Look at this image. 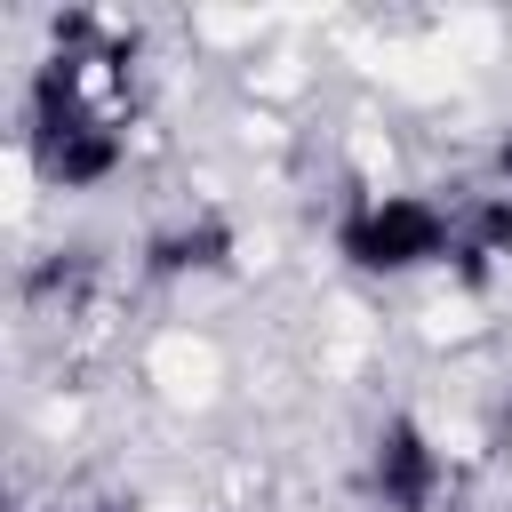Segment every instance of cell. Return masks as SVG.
I'll return each mask as SVG.
<instances>
[{
	"label": "cell",
	"mask_w": 512,
	"mask_h": 512,
	"mask_svg": "<svg viewBox=\"0 0 512 512\" xmlns=\"http://www.w3.org/2000/svg\"><path fill=\"white\" fill-rule=\"evenodd\" d=\"M336 256L368 280H408L456 256V208L424 192H368L336 216Z\"/></svg>",
	"instance_id": "cell-2"
},
{
	"label": "cell",
	"mask_w": 512,
	"mask_h": 512,
	"mask_svg": "<svg viewBox=\"0 0 512 512\" xmlns=\"http://www.w3.org/2000/svg\"><path fill=\"white\" fill-rule=\"evenodd\" d=\"M448 488V456L432 448V432L416 416H384L368 440V496L384 512H432Z\"/></svg>",
	"instance_id": "cell-3"
},
{
	"label": "cell",
	"mask_w": 512,
	"mask_h": 512,
	"mask_svg": "<svg viewBox=\"0 0 512 512\" xmlns=\"http://www.w3.org/2000/svg\"><path fill=\"white\" fill-rule=\"evenodd\" d=\"M496 168H504V192H512V144H504V160H496Z\"/></svg>",
	"instance_id": "cell-5"
},
{
	"label": "cell",
	"mask_w": 512,
	"mask_h": 512,
	"mask_svg": "<svg viewBox=\"0 0 512 512\" xmlns=\"http://www.w3.org/2000/svg\"><path fill=\"white\" fill-rule=\"evenodd\" d=\"M24 152H32V168H40L48 184H64V192H88V184H104V176L128 160L120 112L88 88V56H80V48H56V56L32 72Z\"/></svg>",
	"instance_id": "cell-1"
},
{
	"label": "cell",
	"mask_w": 512,
	"mask_h": 512,
	"mask_svg": "<svg viewBox=\"0 0 512 512\" xmlns=\"http://www.w3.org/2000/svg\"><path fill=\"white\" fill-rule=\"evenodd\" d=\"M144 264H152L160 280H184V272H224V264H232V224L192 216V224H176V232H152Z\"/></svg>",
	"instance_id": "cell-4"
}]
</instances>
